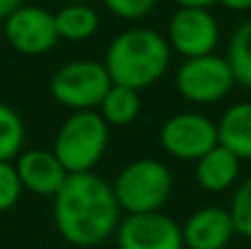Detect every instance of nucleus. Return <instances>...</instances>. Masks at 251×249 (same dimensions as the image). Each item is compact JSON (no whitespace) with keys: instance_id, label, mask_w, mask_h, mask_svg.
<instances>
[{"instance_id":"412c9836","label":"nucleus","mask_w":251,"mask_h":249,"mask_svg":"<svg viewBox=\"0 0 251 249\" xmlns=\"http://www.w3.org/2000/svg\"><path fill=\"white\" fill-rule=\"evenodd\" d=\"M101 2L113 16L128 22L141 20L156 7V0H101Z\"/></svg>"},{"instance_id":"f03ea898","label":"nucleus","mask_w":251,"mask_h":249,"mask_svg":"<svg viewBox=\"0 0 251 249\" xmlns=\"http://www.w3.org/2000/svg\"><path fill=\"white\" fill-rule=\"evenodd\" d=\"M172 49L165 35L150 26H130L110 40L104 66L113 84L146 91L156 84L170 69Z\"/></svg>"},{"instance_id":"423d86ee","label":"nucleus","mask_w":251,"mask_h":249,"mask_svg":"<svg viewBox=\"0 0 251 249\" xmlns=\"http://www.w3.org/2000/svg\"><path fill=\"white\" fill-rule=\"evenodd\" d=\"M178 95L190 104H216L236 86L231 66L223 55H203L183 60L174 75Z\"/></svg>"},{"instance_id":"4be33fe9","label":"nucleus","mask_w":251,"mask_h":249,"mask_svg":"<svg viewBox=\"0 0 251 249\" xmlns=\"http://www.w3.org/2000/svg\"><path fill=\"white\" fill-rule=\"evenodd\" d=\"M218 2L223 4L225 9H229V11H251V0H218Z\"/></svg>"},{"instance_id":"7ed1b4c3","label":"nucleus","mask_w":251,"mask_h":249,"mask_svg":"<svg viewBox=\"0 0 251 249\" xmlns=\"http://www.w3.org/2000/svg\"><path fill=\"white\" fill-rule=\"evenodd\" d=\"M110 128L97 110L71 113L57 128L53 154L60 159L69 174L93 172L108 148Z\"/></svg>"},{"instance_id":"f8f14e48","label":"nucleus","mask_w":251,"mask_h":249,"mask_svg":"<svg viewBox=\"0 0 251 249\" xmlns=\"http://www.w3.org/2000/svg\"><path fill=\"white\" fill-rule=\"evenodd\" d=\"M185 249H225L236 234L231 216L223 207L194 210L181 225Z\"/></svg>"},{"instance_id":"5701e85b","label":"nucleus","mask_w":251,"mask_h":249,"mask_svg":"<svg viewBox=\"0 0 251 249\" xmlns=\"http://www.w3.org/2000/svg\"><path fill=\"white\" fill-rule=\"evenodd\" d=\"M18 7H22V0H0V22H4Z\"/></svg>"},{"instance_id":"6e6552de","label":"nucleus","mask_w":251,"mask_h":249,"mask_svg":"<svg viewBox=\"0 0 251 249\" xmlns=\"http://www.w3.org/2000/svg\"><path fill=\"white\" fill-rule=\"evenodd\" d=\"M165 40L183 60L212 55L221 42V26L209 9L178 7L168 22Z\"/></svg>"},{"instance_id":"ddd939ff","label":"nucleus","mask_w":251,"mask_h":249,"mask_svg":"<svg viewBox=\"0 0 251 249\" xmlns=\"http://www.w3.org/2000/svg\"><path fill=\"white\" fill-rule=\"evenodd\" d=\"M196 183L205 190V192H227L231 185H236L240 176V159L221 144L212 148L207 154L196 161Z\"/></svg>"},{"instance_id":"aec40b11","label":"nucleus","mask_w":251,"mask_h":249,"mask_svg":"<svg viewBox=\"0 0 251 249\" xmlns=\"http://www.w3.org/2000/svg\"><path fill=\"white\" fill-rule=\"evenodd\" d=\"M22 192L25 188L20 183L16 166L11 161L0 163V212H9L11 207H16Z\"/></svg>"},{"instance_id":"b1692460","label":"nucleus","mask_w":251,"mask_h":249,"mask_svg":"<svg viewBox=\"0 0 251 249\" xmlns=\"http://www.w3.org/2000/svg\"><path fill=\"white\" fill-rule=\"evenodd\" d=\"M178 7H194V9H209L218 0H174Z\"/></svg>"},{"instance_id":"f3484780","label":"nucleus","mask_w":251,"mask_h":249,"mask_svg":"<svg viewBox=\"0 0 251 249\" xmlns=\"http://www.w3.org/2000/svg\"><path fill=\"white\" fill-rule=\"evenodd\" d=\"M227 62L238 86L251 91V18L236 26L227 44Z\"/></svg>"},{"instance_id":"20e7f679","label":"nucleus","mask_w":251,"mask_h":249,"mask_svg":"<svg viewBox=\"0 0 251 249\" xmlns=\"http://www.w3.org/2000/svg\"><path fill=\"white\" fill-rule=\"evenodd\" d=\"M172 172L161 159L143 157L130 161L113 183L115 197L126 214L161 212L172 194Z\"/></svg>"},{"instance_id":"0eeeda50","label":"nucleus","mask_w":251,"mask_h":249,"mask_svg":"<svg viewBox=\"0 0 251 249\" xmlns=\"http://www.w3.org/2000/svg\"><path fill=\"white\" fill-rule=\"evenodd\" d=\"M159 141L170 157L196 163L218 146V128L207 115L187 110L165 119L159 130Z\"/></svg>"},{"instance_id":"dca6fc26","label":"nucleus","mask_w":251,"mask_h":249,"mask_svg":"<svg viewBox=\"0 0 251 249\" xmlns=\"http://www.w3.org/2000/svg\"><path fill=\"white\" fill-rule=\"evenodd\" d=\"M97 113L108 124V128L130 126L141 113V93L134 91V88L113 84L108 88V93L104 95V100H101Z\"/></svg>"},{"instance_id":"2eb2a0df","label":"nucleus","mask_w":251,"mask_h":249,"mask_svg":"<svg viewBox=\"0 0 251 249\" xmlns=\"http://www.w3.org/2000/svg\"><path fill=\"white\" fill-rule=\"evenodd\" d=\"M100 25H101L100 13L86 2L64 4L55 13L57 35H60V40H66V42L91 40L100 31Z\"/></svg>"},{"instance_id":"39448f33","label":"nucleus","mask_w":251,"mask_h":249,"mask_svg":"<svg viewBox=\"0 0 251 249\" xmlns=\"http://www.w3.org/2000/svg\"><path fill=\"white\" fill-rule=\"evenodd\" d=\"M113 86L104 62L95 60H73L62 64L51 75V95L57 104L69 108L71 113L77 110H97Z\"/></svg>"},{"instance_id":"a211bd4d","label":"nucleus","mask_w":251,"mask_h":249,"mask_svg":"<svg viewBox=\"0 0 251 249\" xmlns=\"http://www.w3.org/2000/svg\"><path fill=\"white\" fill-rule=\"evenodd\" d=\"M25 122L13 106L0 101V163L13 161L25 146Z\"/></svg>"},{"instance_id":"4468645a","label":"nucleus","mask_w":251,"mask_h":249,"mask_svg":"<svg viewBox=\"0 0 251 249\" xmlns=\"http://www.w3.org/2000/svg\"><path fill=\"white\" fill-rule=\"evenodd\" d=\"M218 144L243 161H251V101L231 104L216 122Z\"/></svg>"},{"instance_id":"9b49d317","label":"nucleus","mask_w":251,"mask_h":249,"mask_svg":"<svg viewBox=\"0 0 251 249\" xmlns=\"http://www.w3.org/2000/svg\"><path fill=\"white\" fill-rule=\"evenodd\" d=\"M13 166L20 176L22 188L40 197H55L69 179V172L53 154V150H22Z\"/></svg>"},{"instance_id":"9d476101","label":"nucleus","mask_w":251,"mask_h":249,"mask_svg":"<svg viewBox=\"0 0 251 249\" xmlns=\"http://www.w3.org/2000/svg\"><path fill=\"white\" fill-rule=\"evenodd\" d=\"M115 241L119 249H185L181 225L163 212L126 214Z\"/></svg>"},{"instance_id":"6ab92c4d","label":"nucleus","mask_w":251,"mask_h":249,"mask_svg":"<svg viewBox=\"0 0 251 249\" xmlns=\"http://www.w3.org/2000/svg\"><path fill=\"white\" fill-rule=\"evenodd\" d=\"M227 212L231 216L236 234L251 241V176L236 188Z\"/></svg>"},{"instance_id":"1a4fd4ad","label":"nucleus","mask_w":251,"mask_h":249,"mask_svg":"<svg viewBox=\"0 0 251 249\" xmlns=\"http://www.w3.org/2000/svg\"><path fill=\"white\" fill-rule=\"evenodd\" d=\"M4 40L16 53L26 57L47 55L60 42L55 13L38 4H22L2 22Z\"/></svg>"},{"instance_id":"f257e3e1","label":"nucleus","mask_w":251,"mask_h":249,"mask_svg":"<svg viewBox=\"0 0 251 249\" xmlns=\"http://www.w3.org/2000/svg\"><path fill=\"white\" fill-rule=\"evenodd\" d=\"M53 221L69 245L95 247L115 236L122 223V207L104 176L95 172L69 174L53 197Z\"/></svg>"}]
</instances>
